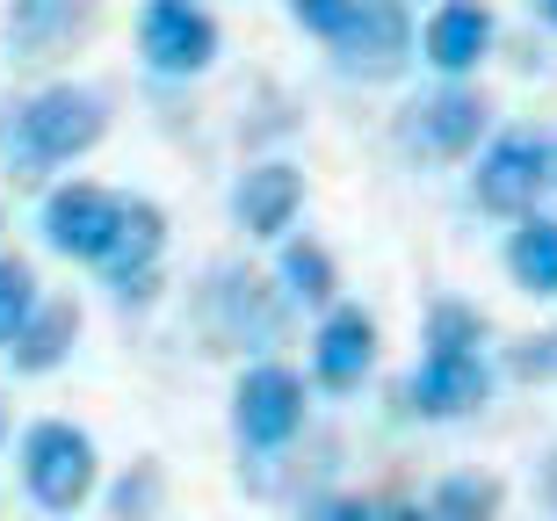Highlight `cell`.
Listing matches in <instances>:
<instances>
[{
    "instance_id": "cell-2",
    "label": "cell",
    "mask_w": 557,
    "mask_h": 521,
    "mask_svg": "<svg viewBox=\"0 0 557 521\" xmlns=\"http://www.w3.org/2000/svg\"><path fill=\"white\" fill-rule=\"evenodd\" d=\"M22 479H29L37 507L73 514V507L95 493V442H87L73 420H37L29 442H22Z\"/></svg>"
},
{
    "instance_id": "cell-14",
    "label": "cell",
    "mask_w": 557,
    "mask_h": 521,
    "mask_svg": "<svg viewBox=\"0 0 557 521\" xmlns=\"http://www.w3.org/2000/svg\"><path fill=\"white\" fill-rule=\"evenodd\" d=\"M81 340V305L73 297H37V312L15 326V340H8V362H15L22 376H44L59 370L65 348Z\"/></svg>"
},
{
    "instance_id": "cell-26",
    "label": "cell",
    "mask_w": 557,
    "mask_h": 521,
    "mask_svg": "<svg viewBox=\"0 0 557 521\" xmlns=\"http://www.w3.org/2000/svg\"><path fill=\"white\" fill-rule=\"evenodd\" d=\"M543 493H550V507H557V457H550V471H543Z\"/></svg>"
},
{
    "instance_id": "cell-18",
    "label": "cell",
    "mask_w": 557,
    "mask_h": 521,
    "mask_svg": "<svg viewBox=\"0 0 557 521\" xmlns=\"http://www.w3.org/2000/svg\"><path fill=\"white\" fill-rule=\"evenodd\" d=\"M283 290L305 297V305H326V297L341 290V283H333V253L311 247V239H289L283 247Z\"/></svg>"
},
{
    "instance_id": "cell-9",
    "label": "cell",
    "mask_w": 557,
    "mask_h": 521,
    "mask_svg": "<svg viewBox=\"0 0 557 521\" xmlns=\"http://www.w3.org/2000/svg\"><path fill=\"white\" fill-rule=\"evenodd\" d=\"M116 203L124 196H109V188L95 182H65L44 196V239L59 253H73V261H102L109 232H116Z\"/></svg>"
},
{
    "instance_id": "cell-15",
    "label": "cell",
    "mask_w": 557,
    "mask_h": 521,
    "mask_svg": "<svg viewBox=\"0 0 557 521\" xmlns=\"http://www.w3.org/2000/svg\"><path fill=\"white\" fill-rule=\"evenodd\" d=\"M297 203H305V174L283 168V160L253 168L247 182H239V196H232V210H239V225H247L253 239H275V232H289Z\"/></svg>"
},
{
    "instance_id": "cell-4",
    "label": "cell",
    "mask_w": 557,
    "mask_h": 521,
    "mask_svg": "<svg viewBox=\"0 0 557 521\" xmlns=\"http://www.w3.org/2000/svg\"><path fill=\"white\" fill-rule=\"evenodd\" d=\"M543 182H550V146L529 138V131H507V138H493V152L478 160L471 196H478V210H493V218H536Z\"/></svg>"
},
{
    "instance_id": "cell-10",
    "label": "cell",
    "mask_w": 557,
    "mask_h": 521,
    "mask_svg": "<svg viewBox=\"0 0 557 521\" xmlns=\"http://www.w3.org/2000/svg\"><path fill=\"white\" fill-rule=\"evenodd\" d=\"M370 362H376V319L362 312V305L326 312V326L311 340V376H319L326 392H355V384L370 376Z\"/></svg>"
},
{
    "instance_id": "cell-3",
    "label": "cell",
    "mask_w": 557,
    "mask_h": 521,
    "mask_svg": "<svg viewBox=\"0 0 557 521\" xmlns=\"http://www.w3.org/2000/svg\"><path fill=\"white\" fill-rule=\"evenodd\" d=\"M333 59L348 80H398L413 59V15L406 0H355L348 29L333 37Z\"/></svg>"
},
{
    "instance_id": "cell-17",
    "label": "cell",
    "mask_w": 557,
    "mask_h": 521,
    "mask_svg": "<svg viewBox=\"0 0 557 521\" xmlns=\"http://www.w3.org/2000/svg\"><path fill=\"white\" fill-rule=\"evenodd\" d=\"M499 479H485V471H456V479L434 485V521H499Z\"/></svg>"
},
{
    "instance_id": "cell-28",
    "label": "cell",
    "mask_w": 557,
    "mask_h": 521,
    "mask_svg": "<svg viewBox=\"0 0 557 521\" xmlns=\"http://www.w3.org/2000/svg\"><path fill=\"white\" fill-rule=\"evenodd\" d=\"M0 442H8V406H0Z\"/></svg>"
},
{
    "instance_id": "cell-16",
    "label": "cell",
    "mask_w": 557,
    "mask_h": 521,
    "mask_svg": "<svg viewBox=\"0 0 557 521\" xmlns=\"http://www.w3.org/2000/svg\"><path fill=\"white\" fill-rule=\"evenodd\" d=\"M507 269H515L521 290L557 297V225L550 218H521L515 239H507Z\"/></svg>"
},
{
    "instance_id": "cell-29",
    "label": "cell",
    "mask_w": 557,
    "mask_h": 521,
    "mask_svg": "<svg viewBox=\"0 0 557 521\" xmlns=\"http://www.w3.org/2000/svg\"><path fill=\"white\" fill-rule=\"evenodd\" d=\"M550 182H557V152H550Z\"/></svg>"
},
{
    "instance_id": "cell-5",
    "label": "cell",
    "mask_w": 557,
    "mask_h": 521,
    "mask_svg": "<svg viewBox=\"0 0 557 521\" xmlns=\"http://www.w3.org/2000/svg\"><path fill=\"white\" fill-rule=\"evenodd\" d=\"M485 95L478 87H434V95H420L406 116H398V138H406V152H420V160H463V152L478 146V131H485Z\"/></svg>"
},
{
    "instance_id": "cell-24",
    "label": "cell",
    "mask_w": 557,
    "mask_h": 521,
    "mask_svg": "<svg viewBox=\"0 0 557 521\" xmlns=\"http://www.w3.org/2000/svg\"><path fill=\"white\" fill-rule=\"evenodd\" d=\"M319 521H376V507H370V500H333Z\"/></svg>"
},
{
    "instance_id": "cell-22",
    "label": "cell",
    "mask_w": 557,
    "mask_h": 521,
    "mask_svg": "<svg viewBox=\"0 0 557 521\" xmlns=\"http://www.w3.org/2000/svg\"><path fill=\"white\" fill-rule=\"evenodd\" d=\"M289 15H297V29H311V37H341L355 15V0H289Z\"/></svg>"
},
{
    "instance_id": "cell-11",
    "label": "cell",
    "mask_w": 557,
    "mask_h": 521,
    "mask_svg": "<svg viewBox=\"0 0 557 521\" xmlns=\"http://www.w3.org/2000/svg\"><path fill=\"white\" fill-rule=\"evenodd\" d=\"M95 29V0H15L8 15V44L22 59H65L73 44H87Z\"/></svg>"
},
{
    "instance_id": "cell-12",
    "label": "cell",
    "mask_w": 557,
    "mask_h": 521,
    "mask_svg": "<svg viewBox=\"0 0 557 521\" xmlns=\"http://www.w3.org/2000/svg\"><path fill=\"white\" fill-rule=\"evenodd\" d=\"M485 392H493L485 355H428V362L413 370V406H420L428 420L471 413V406H485Z\"/></svg>"
},
{
    "instance_id": "cell-20",
    "label": "cell",
    "mask_w": 557,
    "mask_h": 521,
    "mask_svg": "<svg viewBox=\"0 0 557 521\" xmlns=\"http://www.w3.org/2000/svg\"><path fill=\"white\" fill-rule=\"evenodd\" d=\"M485 326H478L471 305H434L428 312V355H478Z\"/></svg>"
},
{
    "instance_id": "cell-1",
    "label": "cell",
    "mask_w": 557,
    "mask_h": 521,
    "mask_svg": "<svg viewBox=\"0 0 557 521\" xmlns=\"http://www.w3.org/2000/svg\"><path fill=\"white\" fill-rule=\"evenodd\" d=\"M102 131H109V109H102V95H87V87L59 80V87H44V95H29V102L15 109V138H8L15 182H44V168H65V160L95 152Z\"/></svg>"
},
{
    "instance_id": "cell-27",
    "label": "cell",
    "mask_w": 557,
    "mask_h": 521,
    "mask_svg": "<svg viewBox=\"0 0 557 521\" xmlns=\"http://www.w3.org/2000/svg\"><path fill=\"white\" fill-rule=\"evenodd\" d=\"M536 15H543V22H550V29H557V0H536Z\"/></svg>"
},
{
    "instance_id": "cell-7",
    "label": "cell",
    "mask_w": 557,
    "mask_h": 521,
    "mask_svg": "<svg viewBox=\"0 0 557 521\" xmlns=\"http://www.w3.org/2000/svg\"><path fill=\"white\" fill-rule=\"evenodd\" d=\"M138 44L152 73H203L218 59V22L196 8V0H145V22H138Z\"/></svg>"
},
{
    "instance_id": "cell-19",
    "label": "cell",
    "mask_w": 557,
    "mask_h": 521,
    "mask_svg": "<svg viewBox=\"0 0 557 521\" xmlns=\"http://www.w3.org/2000/svg\"><path fill=\"white\" fill-rule=\"evenodd\" d=\"M29 312H37V275H29L22 253H0V348L15 340V326Z\"/></svg>"
},
{
    "instance_id": "cell-13",
    "label": "cell",
    "mask_w": 557,
    "mask_h": 521,
    "mask_svg": "<svg viewBox=\"0 0 557 521\" xmlns=\"http://www.w3.org/2000/svg\"><path fill=\"white\" fill-rule=\"evenodd\" d=\"M428 65H442V73H471L478 59H485V44H493V8L485 0H442L428 15Z\"/></svg>"
},
{
    "instance_id": "cell-6",
    "label": "cell",
    "mask_w": 557,
    "mask_h": 521,
    "mask_svg": "<svg viewBox=\"0 0 557 521\" xmlns=\"http://www.w3.org/2000/svg\"><path fill=\"white\" fill-rule=\"evenodd\" d=\"M232 427L247 449H283L297 427H305V384L283 370V362H253L232 392Z\"/></svg>"
},
{
    "instance_id": "cell-21",
    "label": "cell",
    "mask_w": 557,
    "mask_h": 521,
    "mask_svg": "<svg viewBox=\"0 0 557 521\" xmlns=\"http://www.w3.org/2000/svg\"><path fill=\"white\" fill-rule=\"evenodd\" d=\"M116 521H145L152 514V507H160V471H152V463H138V471H131L124 485H116Z\"/></svg>"
},
{
    "instance_id": "cell-8",
    "label": "cell",
    "mask_w": 557,
    "mask_h": 521,
    "mask_svg": "<svg viewBox=\"0 0 557 521\" xmlns=\"http://www.w3.org/2000/svg\"><path fill=\"white\" fill-rule=\"evenodd\" d=\"M160 247H166V210L145 203V196H131V203H116V232H109V247H102L95 269H102L124 297H152Z\"/></svg>"
},
{
    "instance_id": "cell-23",
    "label": "cell",
    "mask_w": 557,
    "mask_h": 521,
    "mask_svg": "<svg viewBox=\"0 0 557 521\" xmlns=\"http://www.w3.org/2000/svg\"><path fill=\"white\" fill-rule=\"evenodd\" d=\"M507 362H515V376H521V384H543V376H557V334L521 340V348L507 355Z\"/></svg>"
},
{
    "instance_id": "cell-25",
    "label": "cell",
    "mask_w": 557,
    "mask_h": 521,
    "mask_svg": "<svg viewBox=\"0 0 557 521\" xmlns=\"http://www.w3.org/2000/svg\"><path fill=\"white\" fill-rule=\"evenodd\" d=\"M376 521H434V514H420V507H376Z\"/></svg>"
}]
</instances>
